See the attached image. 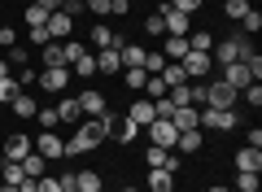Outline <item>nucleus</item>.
Returning <instances> with one entry per match:
<instances>
[{"instance_id": "obj_1", "label": "nucleus", "mask_w": 262, "mask_h": 192, "mask_svg": "<svg viewBox=\"0 0 262 192\" xmlns=\"http://www.w3.org/2000/svg\"><path fill=\"white\" fill-rule=\"evenodd\" d=\"M105 136H110V127H105V114H101V118H83V122H79V131H75L70 140H66V153H70V157L92 153V148L101 144Z\"/></svg>"}, {"instance_id": "obj_2", "label": "nucleus", "mask_w": 262, "mask_h": 192, "mask_svg": "<svg viewBox=\"0 0 262 192\" xmlns=\"http://www.w3.org/2000/svg\"><path fill=\"white\" fill-rule=\"evenodd\" d=\"M61 53H66V70H75L79 79H92L96 74V57L83 44H61Z\"/></svg>"}, {"instance_id": "obj_3", "label": "nucleus", "mask_w": 262, "mask_h": 192, "mask_svg": "<svg viewBox=\"0 0 262 192\" xmlns=\"http://www.w3.org/2000/svg\"><path fill=\"white\" fill-rule=\"evenodd\" d=\"M253 53V48H249V39H245V35H232V39H223V44H219V48H210V61H245V57H249Z\"/></svg>"}, {"instance_id": "obj_4", "label": "nucleus", "mask_w": 262, "mask_h": 192, "mask_svg": "<svg viewBox=\"0 0 262 192\" xmlns=\"http://www.w3.org/2000/svg\"><path fill=\"white\" fill-rule=\"evenodd\" d=\"M236 122H241L236 110H201V114H196V127H201V131H232Z\"/></svg>"}, {"instance_id": "obj_5", "label": "nucleus", "mask_w": 262, "mask_h": 192, "mask_svg": "<svg viewBox=\"0 0 262 192\" xmlns=\"http://www.w3.org/2000/svg\"><path fill=\"white\" fill-rule=\"evenodd\" d=\"M236 101H241V92H236V88H227L223 79L206 88V110H232Z\"/></svg>"}, {"instance_id": "obj_6", "label": "nucleus", "mask_w": 262, "mask_h": 192, "mask_svg": "<svg viewBox=\"0 0 262 192\" xmlns=\"http://www.w3.org/2000/svg\"><path fill=\"white\" fill-rule=\"evenodd\" d=\"M31 144H35V153L44 157V162H53V157H66V140L57 136V131H39Z\"/></svg>"}, {"instance_id": "obj_7", "label": "nucleus", "mask_w": 262, "mask_h": 192, "mask_svg": "<svg viewBox=\"0 0 262 192\" xmlns=\"http://www.w3.org/2000/svg\"><path fill=\"white\" fill-rule=\"evenodd\" d=\"M175 140H179V131L170 127V118H153L149 122V144L153 148H175Z\"/></svg>"}, {"instance_id": "obj_8", "label": "nucleus", "mask_w": 262, "mask_h": 192, "mask_svg": "<svg viewBox=\"0 0 262 192\" xmlns=\"http://www.w3.org/2000/svg\"><path fill=\"white\" fill-rule=\"evenodd\" d=\"M179 66H184V74H188V79H206V74H210V66H214V61H210V53H196V48H188V53H184V61H179Z\"/></svg>"}, {"instance_id": "obj_9", "label": "nucleus", "mask_w": 262, "mask_h": 192, "mask_svg": "<svg viewBox=\"0 0 262 192\" xmlns=\"http://www.w3.org/2000/svg\"><path fill=\"white\" fill-rule=\"evenodd\" d=\"M35 79L44 83V92H66V83H70V70H66V66H44Z\"/></svg>"}, {"instance_id": "obj_10", "label": "nucleus", "mask_w": 262, "mask_h": 192, "mask_svg": "<svg viewBox=\"0 0 262 192\" xmlns=\"http://www.w3.org/2000/svg\"><path fill=\"white\" fill-rule=\"evenodd\" d=\"M144 166H149V170H175L179 157H175V148H153V144H149V153H144Z\"/></svg>"}, {"instance_id": "obj_11", "label": "nucleus", "mask_w": 262, "mask_h": 192, "mask_svg": "<svg viewBox=\"0 0 262 192\" xmlns=\"http://www.w3.org/2000/svg\"><path fill=\"white\" fill-rule=\"evenodd\" d=\"M158 18H162V27H166V35H188V13H179V9H170V5H162Z\"/></svg>"}, {"instance_id": "obj_12", "label": "nucleus", "mask_w": 262, "mask_h": 192, "mask_svg": "<svg viewBox=\"0 0 262 192\" xmlns=\"http://www.w3.org/2000/svg\"><path fill=\"white\" fill-rule=\"evenodd\" d=\"M79 110H83L88 118H101V114H110V105H105V92H96V88H88L83 96H79Z\"/></svg>"}, {"instance_id": "obj_13", "label": "nucleus", "mask_w": 262, "mask_h": 192, "mask_svg": "<svg viewBox=\"0 0 262 192\" xmlns=\"http://www.w3.org/2000/svg\"><path fill=\"white\" fill-rule=\"evenodd\" d=\"M127 118L136 122L140 131H144L153 118H158V114H153V101H149V96H136V101H131V110H127Z\"/></svg>"}, {"instance_id": "obj_14", "label": "nucleus", "mask_w": 262, "mask_h": 192, "mask_svg": "<svg viewBox=\"0 0 262 192\" xmlns=\"http://www.w3.org/2000/svg\"><path fill=\"white\" fill-rule=\"evenodd\" d=\"M223 83H227V88H236V92H245V88H249V70H245V61H227L223 66Z\"/></svg>"}, {"instance_id": "obj_15", "label": "nucleus", "mask_w": 262, "mask_h": 192, "mask_svg": "<svg viewBox=\"0 0 262 192\" xmlns=\"http://www.w3.org/2000/svg\"><path fill=\"white\" fill-rule=\"evenodd\" d=\"M70 31H75V18H70V13H66V9L48 13V39H66V35H70Z\"/></svg>"}, {"instance_id": "obj_16", "label": "nucleus", "mask_w": 262, "mask_h": 192, "mask_svg": "<svg viewBox=\"0 0 262 192\" xmlns=\"http://www.w3.org/2000/svg\"><path fill=\"white\" fill-rule=\"evenodd\" d=\"M122 70V48H101L96 53V74H118Z\"/></svg>"}, {"instance_id": "obj_17", "label": "nucleus", "mask_w": 262, "mask_h": 192, "mask_svg": "<svg viewBox=\"0 0 262 192\" xmlns=\"http://www.w3.org/2000/svg\"><path fill=\"white\" fill-rule=\"evenodd\" d=\"M31 148H35V144H31V136H9V140H5V162H22Z\"/></svg>"}, {"instance_id": "obj_18", "label": "nucleus", "mask_w": 262, "mask_h": 192, "mask_svg": "<svg viewBox=\"0 0 262 192\" xmlns=\"http://www.w3.org/2000/svg\"><path fill=\"white\" fill-rule=\"evenodd\" d=\"M196 114H201L196 105H179V110L170 114V127H175V131H192L196 127Z\"/></svg>"}, {"instance_id": "obj_19", "label": "nucleus", "mask_w": 262, "mask_h": 192, "mask_svg": "<svg viewBox=\"0 0 262 192\" xmlns=\"http://www.w3.org/2000/svg\"><path fill=\"white\" fill-rule=\"evenodd\" d=\"M110 136L118 140V144H131V140L140 136V127H136V122H131V118H114V127H110Z\"/></svg>"}, {"instance_id": "obj_20", "label": "nucleus", "mask_w": 262, "mask_h": 192, "mask_svg": "<svg viewBox=\"0 0 262 192\" xmlns=\"http://www.w3.org/2000/svg\"><path fill=\"white\" fill-rule=\"evenodd\" d=\"M144 61H149V53H144L140 44H122V70H131V66L144 70Z\"/></svg>"}, {"instance_id": "obj_21", "label": "nucleus", "mask_w": 262, "mask_h": 192, "mask_svg": "<svg viewBox=\"0 0 262 192\" xmlns=\"http://www.w3.org/2000/svg\"><path fill=\"white\" fill-rule=\"evenodd\" d=\"M201 144H206L201 127H192V131H179V140H175V148H179V153H196Z\"/></svg>"}, {"instance_id": "obj_22", "label": "nucleus", "mask_w": 262, "mask_h": 192, "mask_svg": "<svg viewBox=\"0 0 262 192\" xmlns=\"http://www.w3.org/2000/svg\"><path fill=\"white\" fill-rule=\"evenodd\" d=\"M262 166V148H249L245 144L241 153H236V170H258Z\"/></svg>"}, {"instance_id": "obj_23", "label": "nucleus", "mask_w": 262, "mask_h": 192, "mask_svg": "<svg viewBox=\"0 0 262 192\" xmlns=\"http://www.w3.org/2000/svg\"><path fill=\"white\" fill-rule=\"evenodd\" d=\"M162 83H166V88H184V83H188L184 66H179V61H166V66H162Z\"/></svg>"}, {"instance_id": "obj_24", "label": "nucleus", "mask_w": 262, "mask_h": 192, "mask_svg": "<svg viewBox=\"0 0 262 192\" xmlns=\"http://www.w3.org/2000/svg\"><path fill=\"white\" fill-rule=\"evenodd\" d=\"M184 53H188V35H170L166 48H162V57H166V61H184Z\"/></svg>"}, {"instance_id": "obj_25", "label": "nucleus", "mask_w": 262, "mask_h": 192, "mask_svg": "<svg viewBox=\"0 0 262 192\" xmlns=\"http://www.w3.org/2000/svg\"><path fill=\"white\" fill-rule=\"evenodd\" d=\"M175 188V170H149V192H170Z\"/></svg>"}, {"instance_id": "obj_26", "label": "nucleus", "mask_w": 262, "mask_h": 192, "mask_svg": "<svg viewBox=\"0 0 262 192\" xmlns=\"http://www.w3.org/2000/svg\"><path fill=\"white\" fill-rule=\"evenodd\" d=\"M18 166H22V175H27V179H39V175H44V157H39V153H35V148H31V153H27V157H22V162H18Z\"/></svg>"}, {"instance_id": "obj_27", "label": "nucleus", "mask_w": 262, "mask_h": 192, "mask_svg": "<svg viewBox=\"0 0 262 192\" xmlns=\"http://www.w3.org/2000/svg\"><path fill=\"white\" fill-rule=\"evenodd\" d=\"M75 192H101V175L96 170H79L75 175Z\"/></svg>"}, {"instance_id": "obj_28", "label": "nucleus", "mask_w": 262, "mask_h": 192, "mask_svg": "<svg viewBox=\"0 0 262 192\" xmlns=\"http://www.w3.org/2000/svg\"><path fill=\"white\" fill-rule=\"evenodd\" d=\"M92 44H96V48H122V39L114 35L110 27H92Z\"/></svg>"}, {"instance_id": "obj_29", "label": "nucleus", "mask_w": 262, "mask_h": 192, "mask_svg": "<svg viewBox=\"0 0 262 192\" xmlns=\"http://www.w3.org/2000/svg\"><path fill=\"white\" fill-rule=\"evenodd\" d=\"M57 118H61V122H79V118H83V110H79L75 96H66V101L57 105Z\"/></svg>"}, {"instance_id": "obj_30", "label": "nucleus", "mask_w": 262, "mask_h": 192, "mask_svg": "<svg viewBox=\"0 0 262 192\" xmlns=\"http://www.w3.org/2000/svg\"><path fill=\"white\" fill-rule=\"evenodd\" d=\"M13 114H18V118H35V110H39V105L35 101H31V96H22V92H18V96H13Z\"/></svg>"}, {"instance_id": "obj_31", "label": "nucleus", "mask_w": 262, "mask_h": 192, "mask_svg": "<svg viewBox=\"0 0 262 192\" xmlns=\"http://www.w3.org/2000/svg\"><path fill=\"white\" fill-rule=\"evenodd\" d=\"M188 48H196V53H210V48H214V35H210V31H192V35H188Z\"/></svg>"}, {"instance_id": "obj_32", "label": "nucleus", "mask_w": 262, "mask_h": 192, "mask_svg": "<svg viewBox=\"0 0 262 192\" xmlns=\"http://www.w3.org/2000/svg\"><path fill=\"white\" fill-rule=\"evenodd\" d=\"M122 83H127L131 92H144V83H149V74H144V70H136V66H131V70H122Z\"/></svg>"}, {"instance_id": "obj_33", "label": "nucleus", "mask_w": 262, "mask_h": 192, "mask_svg": "<svg viewBox=\"0 0 262 192\" xmlns=\"http://www.w3.org/2000/svg\"><path fill=\"white\" fill-rule=\"evenodd\" d=\"M232 192H258V170H241L236 175V188Z\"/></svg>"}, {"instance_id": "obj_34", "label": "nucleus", "mask_w": 262, "mask_h": 192, "mask_svg": "<svg viewBox=\"0 0 262 192\" xmlns=\"http://www.w3.org/2000/svg\"><path fill=\"white\" fill-rule=\"evenodd\" d=\"M241 31H245V35H258V31H262V13H258V9H249V13L241 18Z\"/></svg>"}, {"instance_id": "obj_35", "label": "nucleus", "mask_w": 262, "mask_h": 192, "mask_svg": "<svg viewBox=\"0 0 262 192\" xmlns=\"http://www.w3.org/2000/svg\"><path fill=\"white\" fill-rule=\"evenodd\" d=\"M44 66H66V53H61V44H53V39L44 44Z\"/></svg>"}, {"instance_id": "obj_36", "label": "nucleus", "mask_w": 262, "mask_h": 192, "mask_svg": "<svg viewBox=\"0 0 262 192\" xmlns=\"http://www.w3.org/2000/svg\"><path fill=\"white\" fill-rule=\"evenodd\" d=\"M35 118H39V131H53V127H61L57 110H35Z\"/></svg>"}, {"instance_id": "obj_37", "label": "nucleus", "mask_w": 262, "mask_h": 192, "mask_svg": "<svg viewBox=\"0 0 262 192\" xmlns=\"http://www.w3.org/2000/svg\"><path fill=\"white\" fill-rule=\"evenodd\" d=\"M144 92H149V101H158V96H166V83H162V74H149V83H144Z\"/></svg>"}, {"instance_id": "obj_38", "label": "nucleus", "mask_w": 262, "mask_h": 192, "mask_svg": "<svg viewBox=\"0 0 262 192\" xmlns=\"http://www.w3.org/2000/svg\"><path fill=\"white\" fill-rule=\"evenodd\" d=\"M18 92H22V88H18V79H0V101H5V105H9Z\"/></svg>"}, {"instance_id": "obj_39", "label": "nucleus", "mask_w": 262, "mask_h": 192, "mask_svg": "<svg viewBox=\"0 0 262 192\" xmlns=\"http://www.w3.org/2000/svg\"><path fill=\"white\" fill-rule=\"evenodd\" d=\"M22 179H27V175H22V166H18V162H5V183H13V188H18Z\"/></svg>"}, {"instance_id": "obj_40", "label": "nucleus", "mask_w": 262, "mask_h": 192, "mask_svg": "<svg viewBox=\"0 0 262 192\" xmlns=\"http://www.w3.org/2000/svg\"><path fill=\"white\" fill-rule=\"evenodd\" d=\"M27 27H48V13L39 9V5H31V9H27Z\"/></svg>"}, {"instance_id": "obj_41", "label": "nucleus", "mask_w": 262, "mask_h": 192, "mask_svg": "<svg viewBox=\"0 0 262 192\" xmlns=\"http://www.w3.org/2000/svg\"><path fill=\"white\" fill-rule=\"evenodd\" d=\"M245 13H249V0H227V18H236V22H241Z\"/></svg>"}, {"instance_id": "obj_42", "label": "nucleus", "mask_w": 262, "mask_h": 192, "mask_svg": "<svg viewBox=\"0 0 262 192\" xmlns=\"http://www.w3.org/2000/svg\"><path fill=\"white\" fill-rule=\"evenodd\" d=\"M241 96H245V101L253 105V110H258V105H262V83H249V88H245Z\"/></svg>"}, {"instance_id": "obj_43", "label": "nucleus", "mask_w": 262, "mask_h": 192, "mask_svg": "<svg viewBox=\"0 0 262 192\" xmlns=\"http://www.w3.org/2000/svg\"><path fill=\"white\" fill-rule=\"evenodd\" d=\"M170 9H179V13H196L201 9V0H166Z\"/></svg>"}, {"instance_id": "obj_44", "label": "nucleus", "mask_w": 262, "mask_h": 192, "mask_svg": "<svg viewBox=\"0 0 262 192\" xmlns=\"http://www.w3.org/2000/svg\"><path fill=\"white\" fill-rule=\"evenodd\" d=\"M83 9L96 13V18H105V13H110V0H83Z\"/></svg>"}, {"instance_id": "obj_45", "label": "nucleus", "mask_w": 262, "mask_h": 192, "mask_svg": "<svg viewBox=\"0 0 262 192\" xmlns=\"http://www.w3.org/2000/svg\"><path fill=\"white\" fill-rule=\"evenodd\" d=\"M13 39H18V31H13V27H0V48H13Z\"/></svg>"}, {"instance_id": "obj_46", "label": "nucleus", "mask_w": 262, "mask_h": 192, "mask_svg": "<svg viewBox=\"0 0 262 192\" xmlns=\"http://www.w3.org/2000/svg\"><path fill=\"white\" fill-rule=\"evenodd\" d=\"M144 31H149V35H166V27H162V18H158V13H153V18L144 22Z\"/></svg>"}, {"instance_id": "obj_47", "label": "nucleus", "mask_w": 262, "mask_h": 192, "mask_svg": "<svg viewBox=\"0 0 262 192\" xmlns=\"http://www.w3.org/2000/svg\"><path fill=\"white\" fill-rule=\"evenodd\" d=\"M31 44L44 48V44H48V27H31Z\"/></svg>"}, {"instance_id": "obj_48", "label": "nucleus", "mask_w": 262, "mask_h": 192, "mask_svg": "<svg viewBox=\"0 0 262 192\" xmlns=\"http://www.w3.org/2000/svg\"><path fill=\"white\" fill-rule=\"evenodd\" d=\"M35 188H39V192H61V183H57V179H44V175H39Z\"/></svg>"}, {"instance_id": "obj_49", "label": "nucleus", "mask_w": 262, "mask_h": 192, "mask_svg": "<svg viewBox=\"0 0 262 192\" xmlns=\"http://www.w3.org/2000/svg\"><path fill=\"white\" fill-rule=\"evenodd\" d=\"M127 9H131V0H110V13H114V18H122Z\"/></svg>"}, {"instance_id": "obj_50", "label": "nucleus", "mask_w": 262, "mask_h": 192, "mask_svg": "<svg viewBox=\"0 0 262 192\" xmlns=\"http://www.w3.org/2000/svg\"><path fill=\"white\" fill-rule=\"evenodd\" d=\"M35 5H39V9H44V13H57V9H61V5H66V0H35Z\"/></svg>"}, {"instance_id": "obj_51", "label": "nucleus", "mask_w": 262, "mask_h": 192, "mask_svg": "<svg viewBox=\"0 0 262 192\" xmlns=\"http://www.w3.org/2000/svg\"><path fill=\"white\" fill-rule=\"evenodd\" d=\"M5 61H18V66H22V61H31V57H27V48H9V57H5Z\"/></svg>"}, {"instance_id": "obj_52", "label": "nucleus", "mask_w": 262, "mask_h": 192, "mask_svg": "<svg viewBox=\"0 0 262 192\" xmlns=\"http://www.w3.org/2000/svg\"><path fill=\"white\" fill-rule=\"evenodd\" d=\"M27 83H35V70H31V66H22V74H18V88H27Z\"/></svg>"}, {"instance_id": "obj_53", "label": "nucleus", "mask_w": 262, "mask_h": 192, "mask_svg": "<svg viewBox=\"0 0 262 192\" xmlns=\"http://www.w3.org/2000/svg\"><path fill=\"white\" fill-rule=\"evenodd\" d=\"M0 79H9V61L5 57H0Z\"/></svg>"}, {"instance_id": "obj_54", "label": "nucleus", "mask_w": 262, "mask_h": 192, "mask_svg": "<svg viewBox=\"0 0 262 192\" xmlns=\"http://www.w3.org/2000/svg\"><path fill=\"white\" fill-rule=\"evenodd\" d=\"M210 192H232V188H223V183H214V188H210Z\"/></svg>"}, {"instance_id": "obj_55", "label": "nucleus", "mask_w": 262, "mask_h": 192, "mask_svg": "<svg viewBox=\"0 0 262 192\" xmlns=\"http://www.w3.org/2000/svg\"><path fill=\"white\" fill-rule=\"evenodd\" d=\"M0 192H18V188H13V183H5V188H0Z\"/></svg>"}, {"instance_id": "obj_56", "label": "nucleus", "mask_w": 262, "mask_h": 192, "mask_svg": "<svg viewBox=\"0 0 262 192\" xmlns=\"http://www.w3.org/2000/svg\"><path fill=\"white\" fill-rule=\"evenodd\" d=\"M122 192H140V188H122Z\"/></svg>"}]
</instances>
